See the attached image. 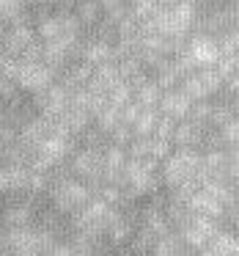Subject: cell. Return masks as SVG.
<instances>
[{"instance_id": "6da1fadb", "label": "cell", "mask_w": 239, "mask_h": 256, "mask_svg": "<svg viewBox=\"0 0 239 256\" xmlns=\"http://www.w3.org/2000/svg\"><path fill=\"white\" fill-rule=\"evenodd\" d=\"M179 88H182L193 102H206V100H215L223 91V78L215 66L212 69H195L193 74H187V78L179 83Z\"/></svg>"}, {"instance_id": "7a4b0ae2", "label": "cell", "mask_w": 239, "mask_h": 256, "mask_svg": "<svg viewBox=\"0 0 239 256\" xmlns=\"http://www.w3.org/2000/svg\"><path fill=\"white\" fill-rule=\"evenodd\" d=\"M217 232H220L217 220H212V218H206V215H198V212H187V218L179 223V237H182V242L187 245V248H195V250L206 248L209 240L215 237Z\"/></svg>"}, {"instance_id": "3957f363", "label": "cell", "mask_w": 239, "mask_h": 256, "mask_svg": "<svg viewBox=\"0 0 239 256\" xmlns=\"http://www.w3.org/2000/svg\"><path fill=\"white\" fill-rule=\"evenodd\" d=\"M184 52H187V58L198 69H212V66H217V61L223 58L220 47H217V39H212V36H206V34L187 36V47H184Z\"/></svg>"}, {"instance_id": "277c9868", "label": "cell", "mask_w": 239, "mask_h": 256, "mask_svg": "<svg viewBox=\"0 0 239 256\" xmlns=\"http://www.w3.org/2000/svg\"><path fill=\"white\" fill-rule=\"evenodd\" d=\"M190 108H193V100L182 88H171V91H162L157 110H160V116L171 118V122H184L190 116Z\"/></svg>"}, {"instance_id": "5b68a950", "label": "cell", "mask_w": 239, "mask_h": 256, "mask_svg": "<svg viewBox=\"0 0 239 256\" xmlns=\"http://www.w3.org/2000/svg\"><path fill=\"white\" fill-rule=\"evenodd\" d=\"M206 135H209V127H206V124L184 118V122H176L173 146H176V149H198V146L206 144Z\"/></svg>"}, {"instance_id": "8992f818", "label": "cell", "mask_w": 239, "mask_h": 256, "mask_svg": "<svg viewBox=\"0 0 239 256\" xmlns=\"http://www.w3.org/2000/svg\"><path fill=\"white\" fill-rule=\"evenodd\" d=\"M209 256H239V234L231 228H220L206 245Z\"/></svg>"}, {"instance_id": "52a82bcc", "label": "cell", "mask_w": 239, "mask_h": 256, "mask_svg": "<svg viewBox=\"0 0 239 256\" xmlns=\"http://www.w3.org/2000/svg\"><path fill=\"white\" fill-rule=\"evenodd\" d=\"M72 14L77 17V22L83 28H96L102 22V6L99 0H74Z\"/></svg>"}, {"instance_id": "ba28073f", "label": "cell", "mask_w": 239, "mask_h": 256, "mask_svg": "<svg viewBox=\"0 0 239 256\" xmlns=\"http://www.w3.org/2000/svg\"><path fill=\"white\" fill-rule=\"evenodd\" d=\"M217 140H220L223 149H228V146H239V118H228L223 127H217Z\"/></svg>"}, {"instance_id": "9c48e42d", "label": "cell", "mask_w": 239, "mask_h": 256, "mask_svg": "<svg viewBox=\"0 0 239 256\" xmlns=\"http://www.w3.org/2000/svg\"><path fill=\"white\" fill-rule=\"evenodd\" d=\"M217 47H220V56L223 58H231L234 52L239 50V28H228L217 36Z\"/></svg>"}, {"instance_id": "30bf717a", "label": "cell", "mask_w": 239, "mask_h": 256, "mask_svg": "<svg viewBox=\"0 0 239 256\" xmlns=\"http://www.w3.org/2000/svg\"><path fill=\"white\" fill-rule=\"evenodd\" d=\"M231 64H234V72H239V50L231 56Z\"/></svg>"}, {"instance_id": "8fae6325", "label": "cell", "mask_w": 239, "mask_h": 256, "mask_svg": "<svg viewBox=\"0 0 239 256\" xmlns=\"http://www.w3.org/2000/svg\"><path fill=\"white\" fill-rule=\"evenodd\" d=\"M0 36H3V17H0Z\"/></svg>"}]
</instances>
